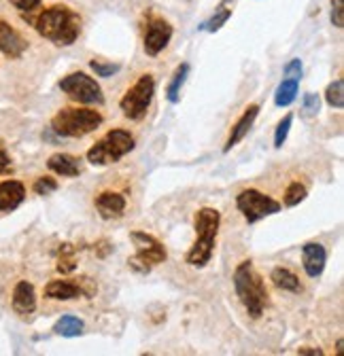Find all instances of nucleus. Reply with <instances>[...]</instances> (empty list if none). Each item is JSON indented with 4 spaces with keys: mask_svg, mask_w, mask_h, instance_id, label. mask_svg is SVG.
I'll use <instances>...</instances> for the list:
<instances>
[{
    "mask_svg": "<svg viewBox=\"0 0 344 356\" xmlns=\"http://www.w3.org/2000/svg\"><path fill=\"white\" fill-rule=\"evenodd\" d=\"M90 68L96 72V76L109 79L113 74H117L121 70V64H113V62H104V60H90Z\"/></svg>",
    "mask_w": 344,
    "mask_h": 356,
    "instance_id": "obj_28",
    "label": "nucleus"
},
{
    "mask_svg": "<svg viewBox=\"0 0 344 356\" xmlns=\"http://www.w3.org/2000/svg\"><path fill=\"white\" fill-rule=\"evenodd\" d=\"M83 329H85V323L79 316H75V314H64L54 325V333L60 335V337H66V339L79 337L83 333Z\"/></svg>",
    "mask_w": 344,
    "mask_h": 356,
    "instance_id": "obj_21",
    "label": "nucleus"
},
{
    "mask_svg": "<svg viewBox=\"0 0 344 356\" xmlns=\"http://www.w3.org/2000/svg\"><path fill=\"white\" fill-rule=\"evenodd\" d=\"M219 225H221V214L217 208H200L194 216V229H196V240L191 248L185 254V263L189 267H206L212 259L214 246H217V236H219Z\"/></svg>",
    "mask_w": 344,
    "mask_h": 356,
    "instance_id": "obj_3",
    "label": "nucleus"
},
{
    "mask_svg": "<svg viewBox=\"0 0 344 356\" xmlns=\"http://www.w3.org/2000/svg\"><path fill=\"white\" fill-rule=\"evenodd\" d=\"M58 181L56 178H52V176H38L36 181L32 183V191L36 193V195H52V193H56L58 191Z\"/></svg>",
    "mask_w": 344,
    "mask_h": 356,
    "instance_id": "obj_27",
    "label": "nucleus"
},
{
    "mask_svg": "<svg viewBox=\"0 0 344 356\" xmlns=\"http://www.w3.org/2000/svg\"><path fill=\"white\" fill-rule=\"evenodd\" d=\"M134 147H136V140L132 136V131H127L123 127H115L107 131L92 149H88L85 159L96 168H104V165L121 161L125 155H130Z\"/></svg>",
    "mask_w": 344,
    "mask_h": 356,
    "instance_id": "obj_5",
    "label": "nucleus"
},
{
    "mask_svg": "<svg viewBox=\"0 0 344 356\" xmlns=\"http://www.w3.org/2000/svg\"><path fill=\"white\" fill-rule=\"evenodd\" d=\"M236 208L240 210V214L244 216L249 225H253V222H260L272 214H279L281 202H276L274 197L257 191V189H242L236 195Z\"/></svg>",
    "mask_w": 344,
    "mask_h": 356,
    "instance_id": "obj_9",
    "label": "nucleus"
},
{
    "mask_svg": "<svg viewBox=\"0 0 344 356\" xmlns=\"http://www.w3.org/2000/svg\"><path fill=\"white\" fill-rule=\"evenodd\" d=\"M187 76H189V64L183 62V64L177 66L175 72H172L170 83H168V87H166V98H168L170 104H177V102L181 100V89H183Z\"/></svg>",
    "mask_w": 344,
    "mask_h": 356,
    "instance_id": "obj_20",
    "label": "nucleus"
},
{
    "mask_svg": "<svg viewBox=\"0 0 344 356\" xmlns=\"http://www.w3.org/2000/svg\"><path fill=\"white\" fill-rule=\"evenodd\" d=\"M130 240L134 242V248H136L134 257L127 259L130 270H134L139 274H149L155 265H159L168 259L166 246L155 236L134 229V232H130Z\"/></svg>",
    "mask_w": 344,
    "mask_h": 356,
    "instance_id": "obj_7",
    "label": "nucleus"
},
{
    "mask_svg": "<svg viewBox=\"0 0 344 356\" xmlns=\"http://www.w3.org/2000/svg\"><path fill=\"white\" fill-rule=\"evenodd\" d=\"M325 102L331 108H344V79H336L325 89Z\"/></svg>",
    "mask_w": 344,
    "mask_h": 356,
    "instance_id": "obj_25",
    "label": "nucleus"
},
{
    "mask_svg": "<svg viewBox=\"0 0 344 356\" xmlns=\"http://www.w3.org/2000/svg\"><path fill=\"white\" fill-rule=\"evenodd\" d=\"M45 297L52 299V301H72V299H79V297H92L96 295V286H88L85 289L83 284L79 282H72V280H66V278H58V280H52L45 284Z\"/></svg>",
    "mask_w": 344,
    "mask_h": 356,
    "instance_id": "obj_11",
    "label": "nucleus"
},
{
    "mask_svg": "<svg viewBox=\"0 0 344 356\" xmlns=\"http://www.w3.org/2000/svg\"><path fill=\"white\" fill-rule=\"evenodd\" d=\"M11 168V157L0 149V172H7Z\"/></svg>",
    "mask_w": 344,
    "mask_h": 356,
    "instance_id": "obj_34",
    "label": "nucleus"
},
{
    "mask_svg": "<svg viewBox=\"0 0 344 356\" xmlns=\"http://www.w3.org/2000/svg\"><path fill=\"white\" fill-rule=\"evenodd\" d=\"M47 168L58 174V176H64V178H75L83 172L81 168V159L75 157V155H68V153H54L49 159H47Z\"/></svg>",
    "mask_w": 344,
    "mask_h": 356,
    "instance_id": "obj_18",
    "label": "nucleus"
},
{
    "mask_svg": "<svg viewBox=\"0 0 344 356\" xmlns=\"http://www.w3.org/2000/svg\"><path fill=\"white\" fill-rule=\"evenodd\" d=\"M297 89H299V81L297 79H283V83L276 87V94H274V104L279 108H285L289 104H293V100L297 98Z\"/></svg>",
    "mask_w": 344,
    "mask_h": 356,
    "instance_id": "obj_22",
    "label": "nucleus"
},
{
    "mask_svg": "<svg viewBox=\"0 0 344 356\" xmlns=\"http://www.w3.org/2000/svg\"><path fill=\"white\" fill-rule=\"evenodd\" d=\"M28 40L22 32H17L9 22L0 19V54L9 60H19L28 51Z\"/></svg>",
    "mask_w": 344,
    "mask_h": 356,
    "instance_id": "obj_12",
    "label": "nucleus"
},
{
    "mask_svg": "<svg viewBox=\"0 0 344 356\" xmlns=\"http://www.w3.org/2000/svg\"><path fill=\"white\" fill-rule=\"evenodd\" d=\"M327 250L319 242H306L302 246V267L308 278H319L325 270Z\"/></svg>",
    "mask_w": 344,
    "mask_h": 356,
    "instance_id": "obj_13",
    "label": "nucleus"
},
{
    "mask_svg": "<svg viewBox=\"0 0 344 356\" xmlns=\"http://www.w3.org/2000/svg\"><path fill=\"white\" fill-rule=\"evenodd\" d=\"M331 26L344 28V0H331Z\"/></svg>",
    "mask_w": 344,
    "mask_h": 356,
    "instance_id": "obj_30",
    "label": "nucleus"
},
{
    "mask_svg": "<svg viewBox=\"0 0 344 356\" xmlns=\"http://www.w3.org/2000/svg\"><path fill=\"white\" fill-rule=\"evenodd\" d=\"M297 354L299 356H323V350H319V348H299L297 350Z\"/></svg>",
    "mask_w": 344,
    "mask_h": 356,
    "instance_id": "obj_35",
    "label": "nucleus"
},
{
    "mask_svg": "<svg viewBox=\"0 0 344 356\" xmlns=\"http://www.w3.org/2000/svg\"><path fill=\"white\" fill-rule=\"evenodd\" d=\"M11 305L15 309V314L19 316H30L34 314L36 309V291H34V284L28 282V280H19L13 289V295H11Z\"/></svg>",
    "mask_w": 344,
    "mask_h": 356,
    "instance_id": "obj_15",
    "label": "nucleus"
},
{
    "mask_svg": "<svg viewBox=\"0 0 344 356\" xmlns=\"http://www.w3.org/2000/svg\"><path fill=\"white\" fill-rule=\"evenodd\" d=\"M232 284H234L236 297L240 299L242 307L247 309V314L253 321L262 318L266 314L268 303H270V293H268L264 278L260 276V272L255 270L251 259H244L236 265L234 276H232Z\"/></svg>",
    "mask_w": 344,
    "mask_h": 356,
    "instance_id": "obj_2",
    "label": "nucleus"
},
{
    "mask_svg": "<svg viewBox=\"0 0 344 356\" xmlns=\"http://www.w3.org/2000/svg\"><path fill=\"white\" fill-rule=\"evenodd\" d=\"M306 195H308L306 185H302L299 181H293V183H289L287 189H285L283 204H285L287 208H293V206H297V204H302V202L306 200Z\"/></svg>",
    "mask_w": 344,
    "mask_h": 356,
    "instance_id": "obj_24",
    "label": "nucleus"
},
{
    "mask_svg": "<svg viewBox=\"0 0 344 356\" xmlns=\"http://www.w3.org/2000/svg\"><path fill=\"white\" fill-rule=\"evenodd\" d=\"M257 115H260V104H249V106L244 108V113H242V115L238 117V121L232 125V131H230V136H228V140H226L224 153H230L238 143L244 140V136L251 131V127H253Z\"/></svg>",
    "mask_w": 344,
    "mask_h": 356,
    "instance_id": "obj_14",
    "label": "nucleus"
},
{
    "mask_svg": "<svg viewBox=\"0 0 344 356\" xmlns=\"http://www.w3.org/2000/svg\"><path fill=\"white\" fill-rule=\"evenodd\" d=\"M172 30L170 22H166L164 17H149L147 26H145V34H143V49L149 58H157L172 40Z\"/></svg>",
    "mask_w": 344,
    "mask_h": 356,
    "instance_id": "obj_10",
    "label": "nucleus"
},
{
    "mask_svg": "<svg viewBox=\"0 0 344 356\" xmlns=\"http://www.w3.org/2000/svg\"><path fill=\"white\" fill-rule=\"evenodd\" d=\"M302 106H304V111H306L308 115H317L319 108H321V98H319V94H306Z\"/></svg>",
    "mask_w": 344,
    "mask_h": 356,
    "instance_id": "obj_32",
    "label": "nucleus"
},
{
    "mask_svg": "<svg viewBox=\"0 0 344 356\" xmlns=\"http://www.w3.org/2000/svg\"><path fill=\"white\" fill-rule=\"evenodd\" d=\"M283 72H285V76H289V79H302V62L299 60H291L285 68H283Z\"/></svg>",
    "mask_w": 344,
    "mask_h": 356,
    "instance_id": "obj_33",
    "label": "nucleus"
},
{
    "mask_svg": "<svg viewBox=\"0 0 344 356\" xmlns=\"http://www.w3.org/2000/svg\"><path fill=\"white\" fill-rule=\"evenodd\" d=\"M58 87L62 94H66L77 104H85V106H102L104 104L102 87L88 72H81V70L70 72L60 79Z\"/></svg>",
    "mask_w": 344,
    "mask_h": 356,
    "instance_id": "obj_8",
    "label": "nucleus"
},
{
    "mask_svg": "<svg viewBox=\"0 0 344 356\" xmlns=\"http://www.w3.org/2000/svg\"><path fill=\"white\" fill-rule=\"evenodd\" d=\"M9 3H11L19 13H32V11H36V9L42 5V0H9Z\"/></svg>",
    "mask_w": 344,
    "mask_h": 356,
    "instance_id": "obj_31",
    "label": "nucleus"
},
{
    "mask_svg": "<svg viewBox=\"0 0 344 356\" xmlns=\"http://www.w3.org/2000/svg\"><path fill=\"white\" fill-rule=\"evenodd\" d=\"M77 248L72 244H62L58 250V272L60 274H72L77 270V259H75Z\"/></svg>",
    "mask_w": 344,
    "mask_h": 356,
    "instance_id": "obj_23",
    "label": "nucleus"
},
{
    "mask_svg": "<svg viewBox=\"0 0 344 356\" xmlns=\"http://www.w3.org/2000/svg\"><path fill=\"white\" fill-rule=\"evenodd\" d=\"M153 96H155V79L153 74L145 72L125 89V94L119 100V111L123 113L125 119L143 121L151 108Z\"/></svg>",
    "mask_w": 344,
    "mask_h": 356,
    "instance_id": "obj_6",
    "label": "nucleus"
},
{
    "mask_svg": "<svg viewBox=\"0 0 344 356\" xmlns=\"http://www.w3.org/2000/svg\"><path fill=\"white\" fill-rule=\"evenodd\" d=\"M32 26L38 36L45 40L58 44V47H70L81 36L83 19L68 5H52L34 17Z\"/></svg>",
    "mask_w": 344,
    "mask_h": 356,
    "instance_id": "obj_1",
    "label": "nucleus"
},
{
    "mask_svg": "<svg viewBox=\"0 0 344 356\" xmlns=\"http://www.w3.org/2000/svg\"><path fill=\"white\" fill-rule=\"evenodd\" d=\"M270 280L279 291L302 293V282H299V278L291 270H287V267H274V270L270 272Z\"/></svg>",
    "mask_w": 344,
    "mask_h": 356,
    "instance_id": "obj_19",
    "label": "nucleus"
},
{
    "mask_svg": "<svg viewBox=\"0 0 344 356\" xmlns=\"http://www.w3.org/2000/svg\"><path fill=\"white\" fill-rule=\"evenodd\" d=\"M291 123H293V115H285L279 121V125L274 129V149H281L285 145V140L289 136V129H291Z\"/></svg>",
    "mask_w": 344,
    "mask_h": 356,
    "instance_id": "obj_29",
    "label": "nucleus"
},
{
    "mask_svg": "<svg viewBox=\"0 0 344 356\" xmlns=\"http://www.w3.org/2000/svg\"><path fill=\"white\" fill-rule=\"evenodd\" d=\"M104 117L100 111L90 106H64L60 108L49 125L62 138H85L102 125Z\"/></svg>",
    "mask_w": 344,
    "mask_h": 356,
    "instance_id": "obj_4",
    "label": "nucleus"
},
{
    "mask_svg": "<svg viewBox=\"0 0 344 356\" xmlns=\"http://www.w3.org/2000/svg\"><path fill=\"white\" fill-rule=\"evenodd\" d=\"M342 346H344V341L338 339V343H336V354H342Z\"/></svg>",
    "mask_w": 344,
    "mask_h": 356,
    "instance_id": "obj_36",
    "label": "nucleus"
},
{
    "mask_svg": "<svg viewBox=\"0 0 344 356\" xmlns=\"http://www.w3.org/2000/svg\"><path fill=\"white\" fill-rule=\"evenodd\" d=\"M94 206H96L98 214L104 220H113V218H121L123 216L127 202H125V197L119 191H102V193L96 195Z\"/></svg>",
    "mask_w": 344,
    "mask_h": 356,
    "instance_id": "obj_16",
    "label": "nucleus"
},
{
    "mask_svg": "<svg viewBox=\"0 0 344 356\" xmlns=\"http://www.w3.org/2000/svg\"><path fill=\"white\" fill-rule=\"evenodd\" d=\"M26 200V187L19 181L0 183V212H13Z\"/></svg>",
    "mask_w": 344,
    "mask_h": 356,
    "instance_id": "obj_17",
    "label": "nucleus"
},
{
    "mask_svg": "<svg viewBox=\"0 0 344 356\" xmlns=\"http://www.w3.org/2000/svg\"><path fill=\"white\" fill-rule=\"evenodd\" d=\"M232 17V9L224 3L217 11H214V15L208 19V22H204L202 24V30H206V32H219L224 26H226V22Z\"/></svg>",
    "mask_w": 344,
    "mask_h": 356,
    "instance_id": "obj_26",
    "label": "nucleus"
}]
</instances>
